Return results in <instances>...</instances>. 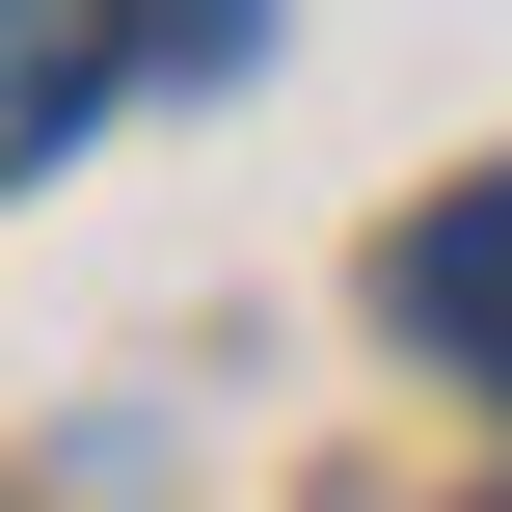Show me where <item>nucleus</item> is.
Returning <instances> with one entry per match:
<instances>
[{"mask_svg": "<svg viewBox=\"0 0 512 512\" xmlns=\"http://www.w3.org/2000/svg\"><path fill=\"white\" fill-rule=\"evenodd\" d=\"M108 54H135V0H0V162H81Z\"/></svg>", "mask_w": 512, "mask_h": 512, "instance_id": "obj_2", "label": "nucleus"}, {"mask_svg": "<svg viewBox=\"0 0 512 512\" xmlns=\"http://www.w3.org/2000/svg\"><path fill=\"white\" fill-rule=\"evenodd\" d=\"M378 297H405V324H432V351H459V378L512 405V162H486V189H432V216H405V270H378Z\"/></svg>", "mask_w": 512, "mask_h": 512, "instance_id": "obj_1", "label": "nucleus"}]
</instances>
